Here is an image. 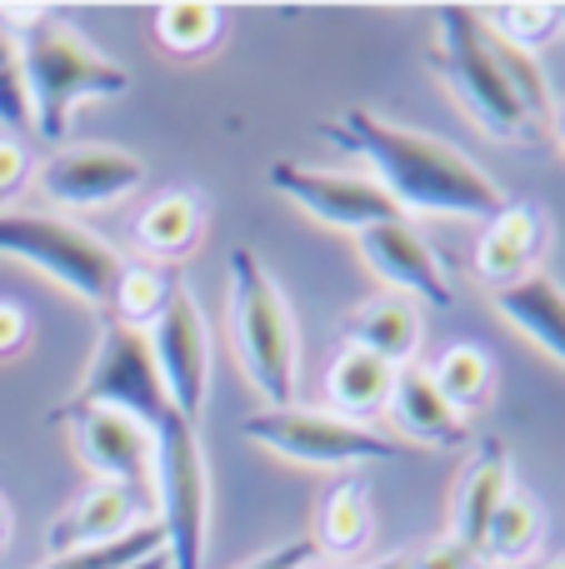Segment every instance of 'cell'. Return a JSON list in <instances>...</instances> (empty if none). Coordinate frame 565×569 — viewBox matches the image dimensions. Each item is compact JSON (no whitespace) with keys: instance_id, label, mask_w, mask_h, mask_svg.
Here are the masks:
<instances>
[{"instance_id":"1","label":"cell","mask_w":565,"mask_h":569,"mask_svg":"<svg viewBox=\"0 0 565 569\" xmlns=\"http://www.w3.org/2000/svg\"><path fill=\"white\" fill-rule=\"evenodd\" d=\"M76 400L110 405L146 425L156 470H150V495L160 505V530H166V560L170 569H206V525H210V475L200 455V435L186 415L170 405L156 365H150L146 335L126 330L116 320H100V340L90 355V370L80 380Z\"/></svg>"},{"instance_id":"2","label":"cell","mask_w":565,"mask_h":569,"mask_svg":"<svg viewBox=\"0 0 565 569\" xmlns=\"http://www.w3.org/2000/svg\"><path fill=\"white\" fill-rule=\"evenodd\" d=\"M320 140L340 146L346 156L366 160L370 180L390 196V206L406 216H450V220H480L486 226L500 206L506 190L476 166L460 146L410 126H390L376 110H340L330 126H316Z\"/></svg>"},{"instance_id":"3","label":"cell","mask_w":565,"mask_h":569,"mask_svg":"<svg viewBox=\"0 0 565 569\" xmlns=\"http://www.w3.org/2000/svg\"><path fill=\"white\" fill-rule=\"evenodd\" d=\"M26 26L16 30L20 40V70H26L30 96V130L40 140H66L70 110L80 100H116L130 90V76L110 56H100L70 20L46 16V10H10Z\"/></svg>"},{"instance_id":"4","label":"cell","mask_w":565,"mask_h":569,"mask_svg":"<svg viewBox=\"0 0 565 569\" xmlns=\"http://www.w3.org/2000/svg\"><path fill=\"white\" fill-rule=\"evenodd\" d=\"M226 266H230V345H236V360L246 370V380L266 395V410H286L296 400V365H300L290 305L250 246L230 250Z\"/></svg>"},{"instance_id":"5","label":"cell","mask_w":565,"mask_h":569,"mask_svg":"<svg viewBox=\"0 0 565 569\" xmlns=\"http://www.w3.org/2000/svg\"><path fill=\"white\" fill-rule=\"evenodd\" d=\"M430 66L450 86L470 120L496 140H526L536 136L531 116L521 110L516 90H511L506 70L496 60L490 30L480 26L476 6H440L436 10V46H430Z\"/></svg>"},{"instance_id":"6","label":"cell","mask_w":565,"mask_h":569,"mask_svg":"<svg viewBox=\"0 0 565 569\" xmlns=\"http://www.w3.org/2000/svg\"><path fill=\"white\" fill-rule=\"evenodd\" d=\"M0 256L26 260L40 276H50L60 290L80 295L86 305L106 310L126 260L66 216H40V210H0Z\"/></svg>"},{"instance_id":"7","label":"cell","mask_w":565,"mask_h":569,"mask_svg":"<svg viewBox=\"0 0 565 569\" xmlns=\"http://www.w3.org/2000/svg\"><path fill=\"white\" fill-rule=\"evenodd\" d=\"M240 435L290 465H310V470L396 465L400 455H406V445H400L396 435L370 430V425H356V420H340V415H330V410H306V405L246 415Z\"/></svg>"},{"instance_id":"8","label":"cell","mask_w":565,"mask_h":569,"mask_svg":"<svg viewBox=\"0 0 565 569\" xmlns=\"http://www.w3.org/2000/svg\"><path fill=\"white\" fill-rule=\"evenodd\" d=\"M50 420L66 425L76 455L86 460V470L100 475V485H120V490L150 495L156 450H150V435H146V425H140L136 415L110 410V405L66 400Z\"/></svg>"},{"instance_id":"9","label":"cell","mask_w":565,"mask_h":569,"mask_svg":"<svg viewBox=\"0 0 565 569\" xmlns=\"http://www.w3.org/2000/svg\"><path fill=\"white\" fill-rule=\"evenodd\" d=\"M146 345H150V365H156L170 405L190 425H200V415H206V385H210V335H206V315H200L196 295L186 284L170 295L166 315L146 330Z\"/></svg>"},{"instance_id":"10","label":"cell","mask_w":565,"mask_h":569,"mask_svg":"<svg viewBox=\"0 0 565 569\" xmlns=\"http://www.w3.org/2000/svg\"><path fill=\"white\" fill-rule=\"evenodd\" d=\"M270 186L300 206L310 220L320 226H336L360 236L366 226H380V220H396L400 210L390 206V196L376 186L370 176H346V170H316V166H296V160H276L266 170Z\"/></svg>"},{"instance_id":"11","label":"cell","mask_w":565,"mask_h":569,"mask_svg":"<svg viewBox=\"0 0 565 569\" xmlns=\"http://www.w3.org/2000/svg\"><path fill=\"white\" fill-rule=\"evenodd\" d=\"M356 246H360V260L390 284V295H406L420 310H450L456 305V284H450L446 266H440L430 240L406 216L366 226L356 236Z\"/></svg>"},{"instance_id":"12","label":"cell","mask_w":565,"mask_h":569,"mask_svg":"<svg viewBox=\"0 0 565 569\" xmlns=\"http://www.w3.org/2000/svg\"><path fill=\"white\" fill-rule=\"evenodd\" d=\"M146 180L140 156L116 146H66L36 170V186L60 210H100Z\"/></svg>"},{"instance_id":"13","label":"cell","mask_w":565,"mask_h":569,"mask_svg":"<svg viewBox=\"0 0 565 569\" xmlns=\"http://www.w3.org/2000/svg\"><path fill=\"white\" fill-rule=\"evenodd\" d=\"M551 246V216L536 200H506L496 216L486 220L476 240V276L490 290L521 284L526 276H541V256Z\"/></svg>"},{"instance_id":"14","label":"cell","mask_w":565,"mask_h":569,"mask_svg":"<svg viewBox=\"0 0 565 569\" xmlns=\"http://www.w3.org/2000/svg\"><path fill=\"white\" fill-rule=\"evenodd\" d=\"M140 525H146V495L120 490V485H90L46 530V555L56 560V555H70V550L116 545V540H126L130 530H140Z\"/></svg>"},{"instance_id":"15","label":"cell","mask_w":565,"mask_h":569,"mask_svg":"<svg viewBox=\"0 0 565 569\" xmlns=\"http://www.w3.org/2000/svg\"><path fill=\"white\" fill-rule=\"evenodd\" d=\"M420 340H426V315H420V305L406 300V295H376V300L356 305V310L340 320V345L376 355V360L396 365V370L416 365Z\"/></svg>"},{"instance_id":"16","label":"cell","mask_w":565,"mask_h":569,"mask_svg":"<svg viewBox=\"0 0 565 569\" xmlns=\"http://www.w3.org/2000/svg\"><path fill=\"white\" fill-rule=\"evenodd\" d=\"M516 490L511 480V450L500 440H480L476 455H470L466 475L456 485V505H450V540H460L466 550L480 555V540H486L490 520H496L500 500Z\"/></svg>"},{"instance_id":"17","label":"cell","mask_w":565,"mask_h":569,"mask_svg":"<svg viewBox=\"0 0 565 569\" xmlns=\"http://www.w3.org/2000/svg\"><path fill=\"white\" fill-rule=\"evenodd\" d=\"M390 425H396L406 440L430 445V450H460L470 440L466 420L440 400L436 380H430L426 365H406L396 370V390H390Z\"/></svg>"},{"instance_id":"18","label":"cell","mask_w":565,"mask_h":569,"mask_svg":"<svg viewBox=\"0 0 565 569\" xmlns=\"http://www.w3.org/2000/svg\"><path fill=\"white\" fill-rule=\"evenodd\" d=\"M390 390H396V365L376 360L366 350H340L326 370V410L340 420L370 425L376 415L390 410Z\"/></svg>"},{"instance_id":"19","label":"cell","mask_w":565,"mask_h":569,"mask_svg":"<svg viewBox=\"0 0 565 569\" xmlns=\"http://www.w3.org/2000/svg\"><path fill=\"white\" fill-rule=\"evenodd\" d=\"M200 236H206V206L190 190H170L136 216V246L156 266H176L180 256L200 246Z\"/></svg>"},{"instance_id":"20","label":"cell","mask_w":565,"mask_h":569,"mask_svg":"<svg viewBox=\"0 0 565 569\" xmlns=\"http://www.w3.org/2000/svg\"><path fill=\"white\" fill-rule=\"evenodd\" d=\"M496 310L556 365H565V290L551 276H526L521 284L496 290Z\"/></svg>"},{"instance_id":"21","label":"cell","mask_w":565,"mask_h":569,"mask_svg":"<svg viewBox=\"0 0 565 569\" xmlns=\"http://www.w3.org/2000/svg\"><path fill=\"white\" fill-rule=\"evenodd\" d=\"M370 540V485L360 475H340L316 505L310 545L320 555H356Z\"/></svg>"},{"instance_id":"22","label":"cell","mask_w":565,"mask_h":569,"mask_svg":"<svg viewBox=\"0 0 565 569\" xmlns=\"http://www.w3.org/2000/svg\"><path fill=\"white\" fill-rule=\"evenodd\" d=\"M180 284H186V280H180L176 266H156V260H136V266H130V260H126L116 290H110L106 320H116V325H126V330L146 335L150 325L166 315L170 295H176Z\"/></svg>"},{"instance_id":"23","label":"cell","mask_w":565,"mask_h":569,"mask_svg":"<svg viewBox=\"0 0 565 569\" xmlns=\"http://www.w3.org/2000/svg\"><path fill=\"white\" fill-rule=\"evenodd\" d=\"M541 540H546V510H541V500L526 490H511L500 500L496 520H490L486 540H480V565L486 560L500 569L526 565V560H536Z\"/></svg>"},{"instance_id":"24","label":"cell","mask_w":565,"mask_h":569,"mask_svg":"<svg viewBox=\"0 0 565 569\" xmlns=\"http://www.w3.org/2000/svg\"><path fill=\"white\" fill-rule=\"evenodd\" d=\"M430 380H436L440 400L466 420V415L486 410L490 395H496V365H490V355L476 350V345H450V350L430 365Z\"/></svg>"},{"instance_id":"25","label":"cell","mask_w":565,"mask_h":569,"mask_svg":"<svg viewBox=\"0 0 565 569\" xmlns=\"http://www.w3.org/2000/svg\"><path fill=\"white\" fill-rule=\"evenodd\" d=\"M220 26H226V16L210 0H176V6L156 10V40L180 60H196L206 50H216Z\"/></svg>"},{"instance_id":"26","label":"cell","mask_w":565,"mask_h":569,"mask_svg":"<svg viewBox=\"0 0 565 569\" xmlns=\"http://www.w3.org/2000/svg\"><path fill=\"white\" fill-rule=\"evenodd\" d=\"M480 20H486V30L496 40H506V46L536 56L546 40H556L565 10L561 6H516V0H511V6H486L480 10Z\"/></svg>"},{"instance_id":"27","label":"cell","mask_w":565,"mask_h":569,"mask_svg":"<svg viewBox=\"0 0 565 569\" xmlns=\"http://www.w3.org/2000/svg\"><path fill=\"white\" fill-rule=\"evenodd\" d=\"M160 550H166V530H160L156 520H146L140 530H130L126 540H116V545H96V550L56 555V560H46L40 569H126V565L150 560V555H160Z\"/></svg>"},{"instance_id":"28","label":"cell","mask_w":565,"mask_h":569,"mask_svg":"<svg viewBox=\"0 0 565 569\" xmlns=\"http://www.w3.org/2000/svg\"><path fill=\"white\" fill-rule=\"evenodd\" d=\"M0 126L30 130V96H26V70H20V40L10 30V16L0 10Z\"/></svg>"},{"instance_id":"29","label":"cell","mask_w":565,"mask_h":569,"mask_svg":"<svg viewBox=\"0 0 565 569\" xmlns=\"http://www.w3.org/2000/svg\"><path fill=\"white\" fill-rule=\"evenodd\" d=\"M30 176H36V166H30V150L20 146V140H0V200L20 196V190L30 186Z\"/></svg>"},{"instance_id":"30","label":"cell","mask_w":565,"mask_h":569,"mask_svg":"<svg viewBox=\"0 0 565 569\" xmlns=\"http://www.w3.org/2000/svg\"><path fill=\"white\" fill-rule=\"evenodd\" d=\"M410 569H480V555L476 550H466L460 540H436V545H426V550L410 560Z\"/></svg>"},{"instance_id":"31","label":"cell","mask_w":565,"mask_h":569,"mask_svg":"<svg viewBox=\"0 0 565 569\" xmlns=\"http://www.w3.org/2000/svg\"><path fill=\"white\" fill-rule=\"evenodd\" d=\"M310 560H320V550L310 545V535H306V540H290V545H276V550L256 555V560L240 565V569H300V565H310Z\"/></svg>"},{"instance_id":"32","label":"cell","mask_w":565,"mask_h":569,"mask_svg":"<svg viewBox=\"0 0 565 569\" xmlns=\"http://www.w3.org/2000/svg\"><path fill=\"white\" fill-rule=\"evenodd\" d=\"M30 340V315L20 310L16 300H0V360H10V355H20Z\"/></svg>"},{"instance_id":"33","label":"cell","mask_w":565,"mask_h":569,"mask_svg":"<svg viewBox=\"0 0 565 569\" xmlns=\"http://www.w3.org/2000/svg\"><path fill=\"white\" fill-rule=\"evenodd\" d=\"M6 545H10V505L0 495V555H6Z\"/></svg>"},{"instance_id":"34","label":"cell","mask_w":565,"mask_h":569,"mask_svg":"<svg viewBox=\"0 0 565 569\" xmlns=\"http://www.w3.org/2000/svg\"><path fill=\"white\" fill-rule=\"evenodd\" d=\"M126 569H170V560H166V550H160V555H150V560H140V565H126Z\"/></svg>"},{"instance_id":"35","label":"cell","mask_w":565,"mask_h":569,"mask_svg":"<svg viewBox=\"0 0 565 569\" xmlns=\"http://www.w3.org/2000/svg\"><path fill=\"white\" fill-rule=\"evenodd\" d=\"M366 569H410L406 555H390V560H376V565H366Z\"/></svg>"},{"instance_id":"36","label":"cell","mask_w":565,"mask_h":569,"mask_svg":"<svg viewBox=\"0 0 565 569\" xmlns=\"http://www.w3.org/2000/svg\"><path fill=\"white\" fill-rule=\"evenodd\" d=\"M531 569H565V555H561V560H541V565H531Z\"/></svg>"},{"instance_id":"37","label":"cell","mask_w":565,"mask_h":569,"mask_svg":"<svg viewBox=\"0 0 565 569\" xmlns=\"http://www.w3.org/2000/svg\"><path fill=\"white\" fill-rule=\"evenodd\" d=\"M300 569H340V565H326V560H310V565H300Z\"/></svg>"},{"instance_id":"38","label":"cell","mask_w":565,"mask_h":569,"mask_svg":"<svg viewBox=\"0 0 565 569\" xmlns=\"http://www.w3.org/2000/svg\"><path fill=\"white\" fill-rule=\"evenodd\" d=\"M561 150H565V116H561Z\"/></svg>"}]
</instances>
